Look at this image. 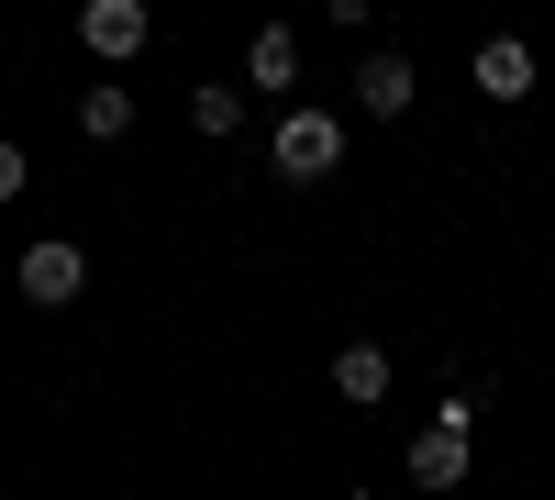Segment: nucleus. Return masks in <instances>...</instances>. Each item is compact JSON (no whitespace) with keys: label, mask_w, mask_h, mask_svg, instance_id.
I'll list each match as a JSON object with an SVG mask.
<instances>
[{"label":"nucleus","mask_w":555,"mask_h":500,"mask_svg":"<svg viewBox=\"0 0 555 500\" xmlns=\"http://www.w3.org/2000/svg\"><path fill=\"white\" fill-rule=\"evenodd\" d=\"M190 133H201V145H234V133H245V78H201L190 89Z\"/></svg>","instance_id":"9"},{"label":"nucleus","mask_w":555,"mask_h":500,"mask_svg":"<svg viewBox=\"0 0 555 500\" xmlns=\"http://www.w3.org/2000/svg\"><path fill=\"white\" fill-rule=\"evenodd\" d=\"M366 12H378V0H322V23H345V34H356Z\"/></svg>","instance_id":"12"},{"label":"nucleus","mask_w":555,"mask_h":500,"mask_svg":"<svg viewBox=\"0 0 555 500\" xmlns=\"http://www.w3.org/2000/svg\"><path fill=\"white\" fill-rule=\"evenodd\" d=\"M478 467V400H434V423H411V489H467Z\"/></svg>","instance_id":"2"},{"label":"nucleus","mask_w":555,"mask_h":500,"mask_svg":"<svg viewBox=\"0 0 555 500\" xmlns=\"http://www.w3.org/2000/svg\"><path fill=\"white\" fill-rule=\"evenodd\" d=\"M145 34H156L145 0H78V44H89L101 67H133V56H145Z\"/></svg>","instance_id":"4"},{"label":"nucleus","mask_w":555,"mask_h":500,"mask_svg":"<svg viewBox=\"0 0 555 500\" xmlns=\"http://www.w3.org/2000/svg\"><path fill=\"white\" fill-rule=\"evenodd\" d=\"M78 133H89V145H122V133H133V89L122 78H89L78 89Z\"/></svg>","instance_id":"10"},{"label":"nucleus","mask_w":555,"mask_h":500,"mask_svg":"<svg viewBox=\"0 0 555 500\" xmlns=\"http://www.w3.org/2000/svg\"><path fill=\"white\" fill-rule=\"evenodd\" d=\"M300 89V34L289 23H256L245 34V101H289Z\"/></svg>","instance_id":"6"},{"label":"nucleus","mask_w":555,"mask_h":500,"mask_svg":"<svg viewBox=\"0 0 555 500\" xmlns=\"http://www.w3.org/2000/svg\"><path fill=\"white\" fill-rule=\"evenodd\" d=\"M467 78H478V101H533V44L522 34H489L467 56Z\"/></svg>","instance_id":"7"},{"label":"nucleus","mask_w":555,"mask_h":500,"mask_svg":"<svg viewBox=\"0 0 555 500\" xmlns=\"http://www.w3.org/2000/svg\"><path fill=\"white\" fill-rule=\"evenodd\" d=\"M334 167H345V112L289 101V112L267 123V178H278V190H322Z\"/></svg>","instance_id":"1"},{"label":"nucleus","mask_w":555,"mask_h":500,"mask_svg":"<svg viewBox=\"0 0 555 500\" xmlns=\"http://www.w3.org/2000/svg\"><path fill=\"white\" fill-rule=\"evenodd\" d=\"M23 178H34V156L12 145V133H0V201H23Z\"/></svg>","instance_id":"11"},{"label":"nucleus","mask_w":555,"mask_h":500,"mask_svg":"<svg viewBox=\"0 0 555 500\" xmlns=\"http://www.w3.org/2000/svg\"><path fill=\"white\" fill-rule=\"evenodd\" d=\"M334 400H345V412H378V400H389V345L378 334H356L334 356Z\"/></svg>","instance_id":"8"},{"label":"nucleus","mask_w":555,"mask_h":500,"mask_svg":"<svg viewBox=\"0 0 555 500\" xmlns=\"http://www.w3.org/2000/svg\"><path fill=\"white\" fill-rule=\"evenodd\" d=\"M411 101H423V67H411L400 44H378V56H356V112H366V123H400Z\"/></svg>","instance_id":"5"},{"label":"nucleus","mask_w":555,"mask_h":500,"mask_svg":"<svg viewBox=\"0 0 555 500\" xmlns=\"http://www.w3.org/2000/svg\"><path fill=\"white\" fill-rule=\"evenodd\" d=\"M12 279H23V300H34V311H67V300L89 290V245L44 234V245H23V267H12Z\"/></svg>","instance_id":"3"}]
</instances>
